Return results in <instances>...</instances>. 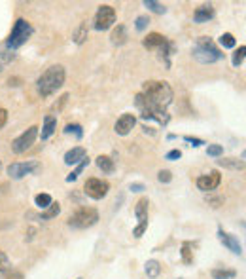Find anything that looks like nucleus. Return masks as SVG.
I'll use <instances>...</instances> for the list:
<instances>
[{
  "label": "nucleus",
  "mask_w": 246,
  "mask_h": 279,
  "mask_svg": "<svg viewBox=\"0 0 246 279\" xmlns=\"http://www.w3.org/2000/svg\"><path fill=\"white\" fill-rule=\"evenodd\" d=\"M65 78H67L65 67L63 65H51V67H48L38 76V80H36V90H38V93L42 97H49V95L57 93L65 86Z\"/></svg>",
  "instance_id": "1"
},
{
  "label": "nucleus",
  "mask_w": 246,
  "mask_h": 279,
  "mask_svg": "<svg viewBox=\"0 0 246 279\" xmlns=\"http://www.w3.org/2000/svg\"><path fill=\"white\" fill-rule=\"evenodd\" d=\"M144 97H146L150 103L158 105L161 109H167L168 105L174 99V91L168 86V82L165 80H148L142 86V91H140Z\"/></svg>",
  "instance_id": "2"
},
{
  "label": "nucleus",
  "mask_w": 246,
  "mask_h": 279,
  "mask_svg": "<svg viewBox=\"0 0 246 279\" xmlns=\"http://www.w3.org/2000/svg\"><path fill=\"white\" fill-rule=\"evenodd\" d=\"M135 107L138 109L140 118L144 122H158L159 126H163V128L168 126V122H170V114L167 112V109H161L158 105L150 103L142 93L135 95Z\"/></svg>",
  "instance_id": "3"
},
{
  "label": "nucleus",
  "mask_w": 246,
  "mask_h": 279,
  "mask_svg": "<svg viewBox=\"0 0 246 279\" xmlns=\"http://www.w3.org/2000/svg\"><path fill=\"white\" fill-rule=\"evenodd\" d=\"M142 46L150 51H158L159 57L165 63V67L170 69V55L176 51V46L167 36H163L161 32H150L146 38L142 40Z\"/></svg>",
  "instance_id": "4"
},
{
  "label": "nucleus",
  "mask_w": 246,
  "mask_h": 279,
  "mask_svg": "<svg viewBox=\"0 0 246 279\" xmlns=\"http://www.w3.org/2000/svg\"><path fill=\"white\" fill-rule=\"evenodd\" d=\"M191 55H193V59L203 63V65H212V63H218V61L224 59V53L218 48V44L208 36L197 38V44Z\"/></svg>",
  "instance_id": "5"
},
{
  "label": "nucleus",
  "mask_w": 246,
  "mask_h": 279,
  "mask_svg": "<svg viewBox=\"0 0 246 279\" xmlns=\"http://www.w3.org/2000/svg\"><path fill=\"white\" fill-rule=\"evenodd\" d=\"M32 32H34L32 25H30L25 17H19V19L13 23V27H11L10 36H8V40H6V48L11 51L21 48L23 44H27V40L32 36Z\"/></svg>",
  "instance_id": "6"
},
{
  "label": "nucleus",
  "mask_w": 246,
  "mask_h": 279,
  "mask_svg": "<svg viewBox=\"0 0 246 279\" xmlns=\"http://www.w3.org/2000/svg\"><path fill=\"white\" fill-rule=\"evenodd\" d=\"M98 222V211L95 207H80L74 215H70L67 224L70 228H76V230H85L95 226Z\"/></svg>",
  "instance_id": "7"
},
{
  "label": "nucleus",
  "mask_w": 246,
  "mask_h": 279,
  "mask_svg": "<svg viewBox=\"0 0 246 279\" xmlns=\"http://www.w3.org/2000/svg\"><path fill=\"white\" fill-rule=\"evenodd\" d=\"M116 19H118L116 8H112L110 4H102L98 6L97 13L93 17V27L95 30H108L116 25Z\"/></svg>",
  "instance_id": "8"
},
{
  "label": "nucleus",
  "mask_w": 246,
  "mask_h": 279,
  "mask_svg": "<svg viewBox=\"0 0 246 279\" xmlns=\"http://www.w3.org/2000/svg\"><path fill=\"white\" fill-rule=\"evenodd\" d=\"M40 169H42L40 161L29 159V161H15V163H10L6 171H8L10 179L21 180V179H25L27 175H32V173H36V171H40Z\"/></svg>",
  "instance_id": "9"
},
{
  "label": "nucleus",
  "mask_w": 246,
  "mask_h": 279,
  "mask_svg": "<svg viewBox=\"0 0 246 279\" xmlns=\"http://www.w3.org/2000/svg\"><path fill=\"white\" fill-rule=\"evenodd\" d=\"M38 126H30L27 131H23L19 137H15V139L11 140V150H13V154H23V152H27V150L34 144V140L38 137Z\"/></svg>",
  "instance_id": "10"
},
{
  "label": "nucleus",
  "mask_w": 246,
  "mask_h": 279,
  "mask_svg": "<svg viewBox=\"0 0 246 279\" xmlns=\"http://www.w3.org/2000/svg\"><path fill=\"white\" fill-rule=\"evenodd\" d=\"M110 190V184L108 180H102V179H97V177H93V179H87L85 180V184H83V192H85V196L91 199H102L106 198V194H108Z\"/></svg>",
  "instance_id": "11"
},
{
  "label": "nucleus",
  "mask_w": 246,
  "mask_h": 279,
  "mask_svg": "<svg viewBox=\"0 0 246 279\" xmlns=\"http://www.w3.org/2000/svg\"><path fill=\"white\" fill-rule=\"evenodd\" d=\"M148 205H150L148 198H140L137 201V205H135V215H137L138 224L133 228V236L137 239L142 238V234H144L148 228Z\"/></svg>",
  "instance_id": "12"
},
{
  "label": "nucleus",
  "mask_w": 246,
  "mask_h": 279,
  "mask_svg": "<svg viewBox=\"0 0 246 279\" xmlns=\"http://www.w3.org/2000/svg\"><path fill=\"white\" fill-rule=\"evenodd\" d=\"M220 182H222V175H220V171L212 169L205 173V175H201L199 179H197V188L201 190V192H214V190L220 186Z\"/></svg>",
  "instance_id": "13"
},
{
  "label": "nucleus",
  "mask_w": 246,
  "mask_h": 279,
  "mask_svg": "<svg viewBox=\"0 0 246 279\" xmlns=\"http://www.w3.org/2000/svg\"><path fill=\"white\" fill-rule=\"evenodd\" d=\"M135 126H137V116L131 114V112H125V114H121V116L116 120L114 131H116V135H119V137H127Z\"/></svg>",
  "instance_id": "14"
},
{
  "label": "nucleus",
  "mask_w": 246,
  "mask_h": 279,
  "mask_svg": "<svg viewBox=\"0 0 246 279\" xmlns=\"http://www.w3.org/2000/svg\"><path fill=\"white\" fill-rule=\"evenodd\" d=\"M218 239L224 243V247H227V249L231 251L233 255H243V245L239 243V239L235 238V236H231V234H227V232H224V230L220 228L218 230Z\"/></svg>",
  "instance_id": "15"
},
{
  "label": "nucleus",
  "mask_w": 246,
  "mask_h": 279,
  "mask_svg": "<svg viewBox=\"0 0 246 279\" xmlns=\"http://www.w3.org/2000/svg\"><path fill=\"white\" fill-rule=\"evenodd\" d=\"M214 15H216V11H214V6L212 4H203V6H199L193 13V21L195 23H208L210 19H214Z\"/></svg>",
  "instance_id": "16"
},
{
  "label": "nucleus",
  "mask_w": 246,
  "mask_h": 279,
  "mask_svg": "<svg viewBox=\"0 0 246 279\" xmlns=\"http://www.w3.org/2000/svg\"><path fill=\"white\" fill-rule=\"evenodd\" d=\"M87 158V150L83 146H74L65 154V163L67 165H78L82 159Z\"/></svg>",
  "instance_id": "17"
},
{
  "label": "nucleus",
  "mask_w": 246,
  "mask_h": 279,
  "mask_svg": "<svg viewBox=\"0 0 246 279\" xmlns=\"http://www.w3.org/2000/svg\"><path fill=\"white\" fill-rule=\"evenodd\" d=\"M57 130V116H53V114H48L46 118H44V124H42V131H40V139L42 140H48L53 133Z\"/></svg>",
  "instance_id": "18"
},
{
  "label": "nucleus",
  "mask_w": 246,
  "mask_h": 279,
  "mask_svg": "<svg viewBox=\"0 0 246 279\" xmlns=\"http://www.w3.org/2000/svg\"><path fill=\"white\" fill-rule=\"evenodd\" d=\"M95 163H97V167L104 175H112L114 171H116V161L110 158V156H104V154H100V156H97L95 158Z\"/></svg>",
  "instance_id": "19"
},
{
  "label": "nucleus",
  "mask_w": 246,
  "mask_h": 279,
  "mask_svg": "<svg viewBox=\"0 0 246 279\" xmlns=\"http://www.w3.org/2000/svg\"><path fill=\"white\" fill-rule=\"evenodd\" d=\"M110 40H112L114 46H123L127 42V29H125V25H116L114 30H112V34H110Z\"/></svg>",
  "instance_id": "20"
},
{
  "label": "nucleus",
  "mask_w": 246,
  "mask_h": 279,
  "mask_svg": "<svg viewBox=\"0 0 246 279\" xmlns=\"http://www.w3.org/2000/svg\"><path fill=\"white\" fill-rule=\"evenodd\" d=\"M216 163L220 167H226V169H235V171H243L245 169V159H237V158H222L216 159Z\"/></svg>",
  "instance_id": "21"
},
{
  "label": "nucleus",
  "mask_w": 246,
  "mask_h": 279,
  "mask_svg": "<svg viewBox=\"0 0 246 279\" xmlns=\"http://www.w3.org/2000/svg\"><path fill=\"white\" fill-rule=\"evenodd\" d=\"M87 25L85 23H82V25H78V29L72 32V40H74V44H78V46H82L85 40H87Z\"/></svg>",
  "instance_id": "22"
},
{
  "label": "nucleus",
  "mask_w": 246,
  "mask_h": 279,
  "mask_svg": "<svg viewBox=\"0 0 246 279\" xmlns=\"http://www.w3.org/2000/svg\"><path fill=\"white\" fill-rule=\"evenodd\" d=\"M144 272H146V276L150 279H156L159 278V274H161V264H159L158 260H148L146 266H144Z\"/></svg>",
  "instance_id": "23"
},
{
  "label": "nucleus",
  "mask_w": 246,
  "mask_h": 279,
  "mask_svg": "<svg viewBox=\"0 0 246 279\" xmlns=\"http://www.w3.org/2000/svg\"><path fill=\"white\" fill-rule=\"evenodd\" d=\"M61 213V205H59V201H53L51 205H49L48 209H44L42 211V215H40V219L42 220H51V219H55L57 215Z\"/></svg>",
  "instance_id": "24"
},
{
  "label": "nucleus",
  "mask_w": 246,
  "mask_h": 279,
  "mask_svg": "<svg viewBox=\"0 0 246 279\" xmlns=\"http://www.w3.org/2000/svg\"><path fill=\"white\" fill-rule=\"evenodd\" d=\"M218 44H220L224 50H233V48L237 46V40L231 32H224V34L218 38Z\"/></svg>",
  "instance_id": "25"
},
{
  "label": "nucleus",
  "mask_w": 246,
  "mask_h": 279,
  "mask_svg": "<svg viewBox=\"0 0 246 279\" xmlns=\"http://www.w3.org/2000/svg\"><path fill=\"white\" fill-rule=\"evenodd\" d=\"M89 161H91V159H89V158L82 159V161H80L78 165H76V167H74V171H72V173H70V175H67V182H74V180L78 179L80 175H82V173H83V169H85V167H87V165H89Z\"/></svg>",
  "instance_id": "26"
},
{
  "label": "nucleus",
  "mask_w": 246,
  "mask_h": 279,
  "mask_svg": "<svg viewBox=\"0 0 246 279\" xmlns=\"http://www.w3.org/2000/svg\"><path fill=\"white\" fill-rule=\"evenodd\" d=\"M212 279H235L237 272L235 270H224V268H214L210 272Z\"/></svg>",
  "instance_id": "27"
},
{
  "label": "nucleus",
  "mask_w": 246,
  "mask_h": 279,
  "mask_svg": "<svg viewBox=\"0 0 246 279\" xmlns=\"http://www.w3.org/2000/svg\"><path fill=\"white\" fill-rule=\"evenodd\" d=\"M245 57H246V46H239V48L233 51V57H231L233 67H235V69H239V67L245 63Z\"/></svg>",
  "instance_id": "28"
},
{
  "label": "nucleus",
  "mask_w": 246,
  "mask_h": 279,
  "mask_svg": "<svg viewBox=\"0 0 246 279\" xmlns=\"http://www.w3.org/2000/svg\"><path fill=\"white\" fill-rule=\"evenodd\" d=\"M180 257H182V262H184V264H191V262H193V251H191V243H189V241H184V243H182Z\"/></svg>",
  "instance_id": "29"
},
{
  "label": "nucleus",
  "mask_w": 246,
  "mask_h": 279,
  "mask_svg": "<svg viewBox=\"0 0 246 279\" xmlns=\"http://www.w3.org/2000/svg\"><path fill=\"white\" fill-rule=\"evenodd\" d=\"M144 6H146L150 11L159 13V15L167 13V6H165V4H161V2H156V0H144Z\"/></svg>",
  "instance_id": "30"
},
{
  "label": "nucleus",
  "mask_w": 246,
  "mask_h": 279,
  "mask_svg": "<svg viewBox=\"0 0 246 279\" xmlns=\"http://www.w3.org/2000/svg\"><path fill=\"white\" fill-rule=\"evenodd\" d=\"M65 135H74L76 139H82L83 137V128L80 124H67L65 126Z\"/></svg>",
  "instance_id": "31"
},
{
  "label": "nucleus",
  "mask_w": 246,
  "mask_h": 279,
  "mask_svg": "<svg viewBox=\"0 0 246 279\" xmlns=\"http://www.w3.org/2000/svg\"><path fill=\"white\" fill-rule=\"evenodd\" d=\"M34 203L38 205L40 209L44 211V209H48L49 205L53 203V198H51L49 194H36V196H34Z\"/></svg>",
  "instance_id": "32"
},
{
  "label": "nucleus",
  "mask_w": 246,
  "mask_h": 279,
  "mask_svg": "<svg viewBox=\"0 0 246 279\" xmlns=\"http://www.w3.org/2000/svg\"><path fill=\"white\" fill-rule=\"evenodd\" d=\"M11 264H10V259H8V255L4 253V251H0V278L2 276H6L8 272H10Z\"/></svg>",
  "instance_id": "33"
},
{
  "label": "nucleus",
  "mask_w": 246,
  "mask_h": 279,
  "mask_svg": "<svg viewBox=\"0 0 246 279\" xmlns=\"http://www.w3.org/2000/svg\"><path fill=\"white\" fill-rule=\"evenodd\" d=\"M207 154L210 158H220V156H224V146L222 144H208Z\"/></svg>",
  "instance_id": "34"
},
{
  "label": "nucleus",
  "mask_w": 246,
  "mask_h": 279,
  "mask_svg": "<svg viewBox=\"0 0 246 279\" xmlns=\"http://www.w3.org/2000/svg\"><path fill=\"white\" fill-rule=\"evenodd\" d=\"M148 23H150V17H148V15H138L137 21H135V29H137L138 32H142V30L148 27Z\"/></svg>",
  "instance_id": "35"
},
{
  "label": "nucleus",
  "mask_w": 246,
  "mask_h": 279,
  "mask_svg": "<svg viewBox=\"0 0 246 279\" xmlns=\"http://www.w3.org/2000/svg\"><path fill=\"white\" fill-rule=\"evenodd\" d=\"M158 180L159 182H163V184H168V182L172 180V173H170L168 169H161L158 173Z\"/></svg>",
  "instance_id": "36"
},
{
  "label": "nucleus",
  "mask_w": 246,
  "mask_h": 279,
  "mask_svg": "<svg viewBox=\"0 0 246 279\" xmlns=\"http://www.w3.org/2000/svg\"><path fill=\"white\" fill-rule=\"evenodd\" d=\"M184 140L189 142L193 148H199V146H203V144H207L203 139H199V137H191V135H184Z\"/></svg>",
  "instance_id": "37"
},
{
  "label": "nucleus",
  "mask_w": 246,
  "mask_h": 279,
  "mask_svg": "<svg viewBox=\"0 0 246 279\" xmlns=\"http://www.w3.org/2000/svg\"><path fill=\"white\" fill-rule=\"evenodd\" d=\"M182 158V152L178 148H174V150H168L167 154H165V159H168V161H174V159H180Z\"/></svg>",
  "instance_id": "38"
},
{
  "label": "nucleus",
  "mask_w": 246,
  "mask_h": 279,
  "mask_svg": "<svg viewBox=\"0 0 246 279\" xmlns=\"http://www.w3.org/2000/svg\"><path fill=\"white\" fill-rule=\"evenodd\" d=\"M6 124H8V110L4 109V107H0V130H2Z\"/></svg>",
  "instance_id": "39"
},
{
  "label": "nucleus",
  "mask_w": 246,
  "mask_h": 279,
  "mask_svg": "<svg viewBox=\"0 0 246 279\" xmlns=\"http://www.w3.org/2000/svg\"><path fill=\"white\" fill-rule=\"evenodd\" d=\"M129 190H131V192H144L146 186H144L142 182H131V184H129Z\"/></svg>",
  "instance_id": "40"
},
{
  "label": "nucleus",
  "mask_w": 246,
  "mask_h": 279,
  "mask_svg": "<svg viewBox=\"0 0 246 279\" xmlns=\"http://www.w3.org/2000/svg\"><path fill=\"white\" fill-rule=\"evenodd\" d=\"M207 201L212 207H220V205L224 203V198H207Z\"/></svg>",
  "instance_id": "41"
},
{
  "label": "nucleus",
  "mask_w": 246,
  "mask_h": 279,
  "mask_svg": "<svg viewBox=\"0 0 246 279\" xmlns=\"http://www.w3.org/2000/svg\"><path fill=\"white\" fill-rule=\"evenodd\" d=\"M6 279H23V276H21L19 272H8V276H6Z\"/></svg>",
  "instance_id": "42"
},
{
  "label": "nucleus",
  "mask_w": 246,
  "mask_h": 279,
  "mask_svg": "<svg viewBox=\"0 0 246 279\" xmlns=\"http://www.w3.org/2000/svg\"><path fill=\"white\" fill-rule=\"evenodd\" d=\"M0 57H4L6 61H11V59H13V55H8V51H2V53H0Z\"/></svg>",
  "instance_id": "43"
},
{
  "label": "nucleus",
  "mask_w": 246,
  "mask_h": 279,
  "mask_svg": "<svg viewBox=\"0 0 246 279\" xmlns=\"http://www.w3.org/2000/svg\"><path fill=\"white\" fill-rule=\"evenodd\" d=\"M0 169H2V159H0Z\"/></svg>",
  "instance_id": "44"
},
{
  "label": "nucleus",
  "mask_w": 246,
  "mask_h": 279,
  "mask_svg": "<svg viewBox=\"0 0 246 279\" xmlns=\"http://www.w3.org/2000/svg\"><path fill=\"white\" fill-rule=\"evenodd\" d=\"M0 72H2V65H0Z\"/></svg>",
  "instance_id": "45"
},
{
  "label": "nucleus",
  "mask_w": 246,
  "mask_h": 279,
  "mask_svg": "<svg viewBox=\"0 0 246 279\" xmlns=\"http://www.w3.org/2000/svg\"><path fill=\"white\" fill-rule=\"evenodd\" d=\"M78 279H82V278H78Z\"/></svg>",
  "instance_id": "46"
}]
</instances>
